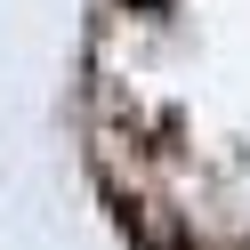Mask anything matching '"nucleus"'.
I'll return each instance as SVG.
<instances>
[{
  "label": "nucleus",
  "mask_w": 250,
  "mask_h": 250,
  "mask_svg": "<svg viewBox=\"0 0 250 250\" xmlns=\"http://www.w3.org/2000/svg\"><path fill=\"white\" fill-rule=\"evenodd\" d=\"M137 8H162V0H137Z\"/></svg>",
  "instance_id": "obj_1"
}]
</instances>
